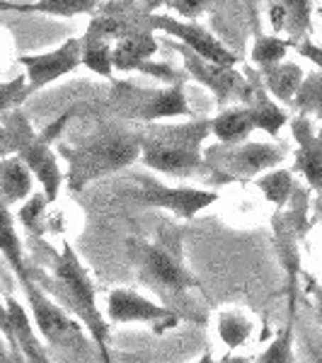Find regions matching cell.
<instances>
[{
    "instance_id": "2",
    "label": "cell",
    "mask_w": 322,
    "mask_h": 363,
    "mask_svg": "<svg viewBox=\"0 0 322 363\" xmlns=\"http://www.w3.org/2000/svg\"><path fill=\"white\" fill-rule=\"evenodd\" d=\"M140 133V160L145 167L170 177H191L204 167V140L211 136V119L187 124H150Z\"/></svg>"
},
{
    "instance_id": "20",
    "label": "cell",
    "mask_w": 322,
    "mask_h": 363,
    "mask_svg": "<svg viewBox=\"0 0 322 363\" xmlns=\"http://www.w3.org/2000/svg\"><path fill=\"white\" fill-rule=\"evenodd\" d=\"M255 128L257 126L248 107H231L226 112H221L216 119H211V133L218 138V143L226 145L245 143Z\"/></svg>"
},
{
    "instance_id": "17",
    "label": "cell",
    "mask_w": 322,
    "mask_h": 363,
    "mask_svg": "<svg viewBox=\"0 0 322 363\" xmlns=\"http://www.w3.org/2000/svg\"><path fill=\"white\" fill-rule=\"evenodd\" d=\"M260 80L265 85V90L279 102H294L298 87L303 83V68L298 63L291 61H281L274 66L260 68Z\"/></svg>"
},
{
    "instance_id": "1",
    "label": "cell",
    "mask_w": 322,
    "mask_h": 363,
    "mask_svg": "<svg viewBox=\"0 0 322 363\" xmlns=\"http://www.w3.org/2000/svg\"><path fill=\"white\" fill-rule=\"evenodd\" d=\"M58 153L68 160V186L80 191L90 182L136 162L140 157V133L119 124H102L78 143H61Z\"/></svg>"
},
{
    "instance_id": "37",
    "label": "cell",
    "mask_w": 322,
    "mask_h": 363,
    "mask_svg": "<svg viewBox=\"0 0 322 363\" xmlns=\"http://www.w3.org/2000/svg\"><path fill=\"white\" fill-rule=\"evenodd\" d=\"M226 363H250L248 359H240V356H235V359H231V361H226Z\"/></svg>"
},
{
    "instance_id": "7",
    "label": "cell",
    "mask_w": 322,
    "mask_h": 363,
    "mask_svg": "<svg viewBox=\"0 0 322 363\" xmlns=\"http://www.w3.org/2000/svg\"><path fill=\"white\" fill-rule=\"evenodd\" d=\"M133 250H136V259L145 281H153L155 286L172 291V294H182V291L196 286V281L191 279V274L182 264L179 252L170 247V242H165V240L153 245L138 242L133 245Z\"/></svg>"
},
{
    "instance_id": "6",
    "label": "cell",
    "mask_w": 322,
    "mask_h": 363,
    "mask_svg": "<svg viewBox=\"0 0 322 363\" xmlns=\"http://www.w3.org/2000/svg\"><path fill=\"white\" fill-rule=\"evenodd\" d=\"M284 160V148L269 143H235L211 145L204 153V167L211 172H223L228 179L260 177L267 169H274Z\"/></svg>"
},
{
    "instance_id": "24",
    "label": "cell",
    "mask_w": 322,
    "mask_h": 363,
    "mask_svg": "<svg viewBox=\"0 0 322 363\" xmlns=\"http://www.w3.org/2000/svg\"><path fill=\"white\" fill-rule=\"evenodd\" d=\"M294 104L303 116H320L322 119V70H315L303 78Z\"/></svg>"
},
{
    "instance_id": "36",
    "label": "cell",
    "mask_w": 322,
    "mask_h": 363,
    "mask_svg": "<svg viewBox=\"0 0 322 363\" xmlns=\"http://www.w3.org/2000/svg\"><path fill=\"white\" fill-rule=\"evenodd\" d=\"M196 363H216L213 359H211V354H206V356H204V359L201 361H196ZM226 363V361H223Z\"/></svg>"
},
{
    "instance_id": "21",
    "label": "cell",
    "mask_w": 322,
    "mask_h": 363,
    "mask_svg": "<svg viewBox=\"0 0 322 363\" xmlns=\"http://www.w3.org/2000/svg\"><path fill=\"white\" fill-rule=\"evenodd\" d=\"M99 0H37V3L17 5V3H0V10H20V13H42L54 17H75V15H92L97 10Z\"/></svg>"
},
{
    "instance_id": "35",
    "label": "cell",
    "mask_w": 322,
    "mask_h": 363,
    "mask_svg": "<svg viewBox=\"0 0 322 363\" xmlns=\"http://www.w3.org/2000/svg\"><path fill=\"white\" fill-rule=\"evenodd\" d=\"M318 313H320V318H322V289L318 291Z\"/></svg>"
},
{
    "instance_id": "10",
    "label": "cell",
    "mask_w": 322,
    "mask_h": 363,
    "mask_svg": "<svg viewBox=\"0 0 322 363\" xmlns=\"http://www.w3.org/2000/svg\"><path fill=\"white\" fill-rule=\"evenodd\" d=\"M131 199L145 203V206L167 208L182 218H194L201 208L211 206L218 199L216 191H201V189H172V186L157 184L155 179L138 177L136 186L131 191Z\"/></svg>"
},
{
    "instance_id": "25",
    "label": "cell",
    "mask_w": 322,
    "mask_h": 363,
    "mask_svg": "<svg viewBox=\"0 0 322 363\" xmlns=\"http://www.w3.org/2000/svg\"><path fill=\"white\" fill-rule=\"evenodd\" d=\"M255 184L265 191V196L277 206H284L294 191V177L289 169H267L255 179Z\"/></svg>"
},
{
    "instance_id": "22",
    "label": "cell",
    "mask_w": 322,
    "mask_h": 363,
    "mask_svg": "<svg viewBox=\"0 0 322 363\" xmlns=\"http://www.w3.org/2000/svg\"><path fill=\"white\" fill-rule=\"evenodd\" d=\"M83 42V66H87L92 73L102 75V78H112L114 66H112V39H104L99 34L85 32Z\"/></svg>"
},
{
    "instance_id": "4",
    "label": "cell",
    "mask_w": 322,
    "mask_h": 363,
    "mask_svg": "<svg viewBox=\"0 0 322 363\" xmlns=\"http://www.w3.org/2000/svg\"><path fill=\"white\" fill-rule=\"evenodd\" d=\"M22 286L27 291L34 325H37L39 335L46 339L49 349L54 351V359L61 363H95L97 351L92 349V337L85 335L83 327L58 303L49 301L32 279H27Z\"/></svg>"
},
{
    "instance_id": "32",
    "label": "cell",
    "mask_w": 322,
    "mask_h": 363,
    "mask_svg": "<svg viewBox=\"0 0 322 363\" xmlns=\"http://www.w3.org/2000/svg\"><path fill=\"white\" fill-rule=\"evenodd\" d=\"M291 49H296L303 58H310V61L322 70V44L318 46V44L310 42V39H303V42H294Z\"/></svg>"
},
{
    "instance_id": "28",
    "label": "cell",
    "mask_w": 322,
    "mask_h": 363,
    "mask_svg": "<svg viewBox=\"0 0 322 363\" xmlns=\"http://www.w3.org/2000/svg\"><path fill=\"white\" fill-rule=\"evenodd\" d=\"M27 97H32L27 87V75H17L8 83H0V112H13Z\"/></svg>"
},
{
    "instance_id": "34",
    "label": "cell",
    "mask_w": 322,
    "mask_h": 363,
    "mask_svg": "<svg viewBox=\"0 0 322 363\" xmlns=\"http://www.w3.org/2000/svg\"><path fill=\"white\" fill-rule=\"evenodd\" d=\"M138 3H143L145 8L150 10V13H155V8H160V5H165V0H138Z\"/></svg>"
},
{
    "instance_id": "11",
    "label": "cell",
    "mask_w": 322,
    "mask_h": 363,
    "mask_svg": "<svg viewBox=\"0 0 322 363\" xmlns=\"http://www.w3.org/2000/svg\"><path fill=\"white\" fill-rule=\"evenodd\" d=\"M138 29H153L150 27V10L143 3H138V0L99 3L97 10L92 13L90 25H87V32L99 34L104 39H112V42L131 32H138Z\"/></svg>"
},
{
    "instance_id": "27",
    "label": "cell",
    "mask_w": 322,
    "mask_h": 363,
    "mask_svg": "<svg viewBox=\"0 0 322 363\" xmlns=\"http://www.w3.org/2000/svg\"><path fill=\"white\" fill-rule=\"evenodd\" d=\"M294 46L291 39H279V37H260L252 46V61L260 68L265 66H274V63H281L289 54V49Z\"/></svg>"
},
{
    "instance_id": "9",
    "label": "cell",
    "mask_w": 322,
    "mask_h": 363,
    "mask_svg": "<svg viewBox=\"0 0 322 363\" xmlns=\"http://www.w3.org/2000/svg\"><path fill=\"white\" fill-rule=\"evenodd\" d=\"M150 27L160 29V32L172 34L174 39H179L187 49L194 51L196 56L206 58L211 63H218V66H233L235 68L238 56L231 49H226L218 39L211 32H206L201 25H196L194 20H177V17L160 15V13H150Z\"/></svg>"
},
{
    "instance_id": "19",
    "label": "cell",
    "mask_w": 322,
    "mask_h": 363,
    "mask_svg": "<svg viewBox=\"0 0 322 363\" xmlns=\"http://www.w3.org/2000/svg\"><path fill=\"white\" fill-rule=\"evenodd\" d=\"M8 313H10V322H13L15 344H17V349H20L25 363H54L49 359V354H46V349L42 347V342L34 335L27 313L22 310L20 303L13 301V298H8Z\"/></svg>"
},
{
    "instance_id": "33",
    "label": "cell",
    "mask_w": 322,
    "mask_h": 363,
    "mask_svg": "<svg viewBox=\"0 0 322 363\" xmlns=\"http://www.w3.org/2000/svg\"><path fill=\"white\" fill-rule=\"evenodd\" d=\"M0 363H25L20 351H15L8 344V339L0 337Z\"/></svg>"
},
{
    "instance_id": "16",
    "label": "cell",
    "mask_w": 322,
    "mask_h": 363,
    "mask_svg": "<svg viewBox=\"0 0 322 363\" xmlns=\"http://www.w3.org/2000/svg\"><path fill=\"white\" fill-rule=\"evenodd\" d=\"M310 0H269V22L274 32H286L291 42H303L310 32Z\"/></svg>"
},
{
    "instance_id": "23",
    "label": "cell",
    "mask_w": 322,
    "mask_h": 363,
    "mask_svg": "<svg viewBox=\"0 0 322 363\" xmlns=\"http://www.w3.org/2000/svg\"><path fill=\"white\" fill-rule=\"evenodd\" d=\"M0 252L8 257V262L13 264L15 274L20 277V281L25 284L29 279L25 259H22V242L15 233V223H13V216H10L8 206L0 203Z\"/></svg>"
},
{
    "instance_id": "8",
    "label": "cell",
    "mask_w": 322,
    "mask_h": 363,
    "mask_svg": "<svg viewBox=\"0 0 322 363\" xmlns=\"http://www.w3.org/2000/svg\"><path fill=\"white\" fill-rule=\"evenodd\" d=\"M157 51V42H155V32L153 29H138V32H131L126 37L116 39L112 46V66L114 70H121V73H128V70H140V73H148L157 80H174L179 83V73L167 66H155L150 63V58L155 56Z\"/></svg>"
},
{
    "instance_id": "31",
    "label": "cell",
    "mask_w": 322,
    "mask_h": 363,
    "mask_svg": "<svg viewBox=\"0 0 322 363\" xmlns=\"http://www.w3.org/2000/svg\"><path fill=\"white\" fill-rule=\"evenodd\" d=\"M211 3L213 0H165L167 8L182 15L184 20H196L199 15H204L211 8Z\"/></svg>"
},
{
    "instance_id": "5",
    "label": "cell",
    "mask_w": 322,
    "mask_h": 363,
    "mask_svg": "<svg viewBox=\"0 0 322 363\" xmlns=\"http://www.w3.org/2000/svg\"><path fill=\"white\" fill-rule=\"evenodd\" d=\"M112 112L131 121H157L167 116H191L184 97V80L165 90H140L131 85H116L112 92Z\"/></svg>"
},
{
    "instance_id": "30",
    "label": "cell",
    "mask_w": 322,
    "mask_h": 363,
    "mask_svg": "<svg viewBox=\"0 0 322 363\" xmlns=\"http://www.w3.org/2000/svg\"><path fill=\"white\" fill-rule=\"evenodd\" d=\"M46 203H49V199H46V194H34L32 191V199L25 203V206L20 208V220L22 225L27 228V230L32 233H42V220H44V208Z\"/></svg>"
},
{
    "instance_id": "15",
    "label": "cell",
    "mask_w": 322,
    "mask_h": 363,
    "mask_svg": "<svg viewBox=\"0 0 322 363\" xmlns=\"http://www.w3.org/2000/svg\"><path fill=\"white\" fill-rule=\"evenodd\" d=\"M291 128H294V136L301 145L296 153V169L303 172L310 186L322 191V128L313 131L310 116L303 114H298L291 121Z\"/></svg>"
},
{
    "instance_id": "12",
    "label": "cell",
    "mask_w": 322,
    "mask_h": 363,
    "mask_svg": "<svg viewBox=\"0 0 322 363\" xmlns=\"http://www.w3.org/2000/svg\"><path fill=\"white\" fill-rule=\"evenodd\" d=\"M80 54H83V42H80V39H68V42H63L58 49L49 51V54L22 56L20 63L27 70L29 92L34 95V92L51 85L54 80L73 73V70L83 63V56Z\"/></svg>"
},
{
    "instance_id": "18",
    "label": "cell",
    "mask_w": 322,
    "mask_h": 363,
    "mask_svg": "<svg viewBox=\"0 0 322 363\" xmlns=\"http://www.w3.org/2000/svg\"><path fill=\"white\" fill-rule=\"evenodd\" d=\"M32 194V172L20 155L0 157V203L10 206Z\"/></svg>"
},
{
    "instance_id": "14",
    "label": "cell",
    "mask_w": 322,
    "mask_h": 363,
    "mask_svg": "<svg viewBox=\"0 0 322 363\" xmlns=\"http://www.w3.org/2000/svg\"><path fill=\"white\" fill-rule=\"evenodd\" d=\"M107 315L112 322H148V325H155L157 330L177 325V315H172V310L157 306L150 298L131 289H116L109 294Z\"/></svg>"
},
{
    "instance_id": "13",
    "label": "cell",
    "mask_w": 322,
    "mask_h": 363,
    "mask_svg": "<svg viewBox=\"0 0 322 363\" xmlns=\"http://www.w3.org/2000/svg\"><path fill=\"white\" fill-rule=\"evenodd\" d=\"M184 68L191 78H196L199 83H204L211 92L216 95V102L226 104L228 99H243L245 87H248V78L243 73H238L233 66H218L211 63L206 58L196 56L194 51H189L184 46Z\"/></svg>"
},
{
    "instance_id": "29",
    "label": "cell",
    "mask_w": 322,
    "mask_h": 363,
    "mask_svg": "<svg viewBox=\"0 0 322 363\" xmlns=\"http://www.w3.org/2000/svg\"><path fill=\"white\" fill-rule=\"evenodd\" d=\"M294 327L286 325L284 332L269 344V349L260 356L257 363H291V342H294Z\"/></svg>"
},
{
    "instance_id": "26",
    "label": "cell",
    "mask_w": 322,
    "mask_h": 363,
    "mask_svg": "<svg viewBox=\"0 0 322 363\" xmlns=\"http://www.w3.org/2000/svg\"><path fill=\"white\" fill-rule=\"evenodd\" d=\"M250 332H252V322L245 318L240 310H223L218 318V335L231 349H238L240 344L248 342Z\"/></svg>"
},
{
    "instance_id": "3",
    "label": "cell",
    "mask_w": 322,
    "mask_h": 363,
    "mask_svg": "<svg viewBox=\"0 0 322 363\" xmlns=\"http://www.w3.org/2000/svg\"><path fill=\"white\" fill-rule=\"evenodd\" d=\"M49 291L54 294L58 306L66 313H73L90 330V337L102 361L112 363V359H109V327L104 322V315L97 310L95 286H92L90 277H87V272L70 245H63V252L54 259Z\"/></svg>"
}]
</instances>
